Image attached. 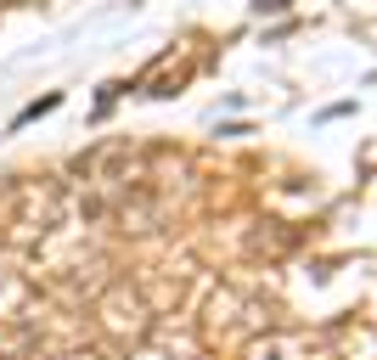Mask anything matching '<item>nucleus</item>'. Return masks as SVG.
<instances>
[{"instance_id": "f257e3e1", "label": "nucleus", "mask_w": 377, "mask_h": 360, "mask_svg": "<svg viewBox=\"0 0 377 360\" xmlns=\"http://www.w3.org/2000/svg\"><path fill=\"white\" fill-rule=\"evenodd\" d=\"M57 107H62V96H57V90H51V96H40V102H28V107H23V113H17V119H11V130H23V124H34V119H40V113H57Z\"/></svg>"}]
</instances>
